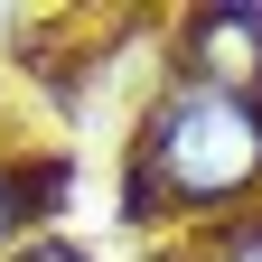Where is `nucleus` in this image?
I'll list each match as a JSON object with an SVG mask.
<instances>
[{"label":"nucleus","mask_w":262,"mask_h":262,"mask_svg":"<svg viewBox=\"0 0 262 262\" xmlns=\"http://www.w3.org/2000/svg\"><path fill=\"white\" fill-rule=\"evenodd\" d=\"M262 196V103L206 84H169L141 122V150H131V225H234Z\"/></svg>","instance_id":"obj_1"},{"label":"nucleus","mask_w":262,"mask_h":262,"mask_svg":"<svg viewBox=\"0 0 262 262\" xmlns=\"http://www.w3.org/2000/svg\"><path fill=\"white\" fill-rule=\"evenodd\" d=\"M178 84L262 103V10H244V0L187 10V19H178Z\"/></svg>","instance_id":"obj_2"},{"label":"nucleus","mask_w":262,"mask_h":262,"mask_svg":"<svg viewBox=\"0 0 262 262\" xmlns=\"http://www.w3.org/2000/svg\"><path fill=\"white\" fill-rule=\"evenodd\" d=\"M38 169H19V159H0V262H10L28 234H38Z\"/></svg>","instance_id":"obj_3"},{"label":"nucleus","mask_w":262,"mask_h":262,"mask_svg":"<svg viewBox=\"0 0 262 262\" xmlns=\"http://www.w3.org/2000/svg\"><path fill=\"white\" fill-rule=\"evenodd\" d=\"M206 262H262V206H253V215H234V225H215Z\"/></svg>","instance_id":"obj_4"},{"label":"nucleus","mask_w":262,"mask_h":262,"mask_svg":"<svg viewBox=\"0 0 262 262\" xmlns=\"http://www.w3.org/2000/svg\"><path fill=\"white\" fill-rule=\"evenodd\" d=\"M10 262H94V253H84V244H66V234H28Z\"/></svg>","instance_id":"obj_5"}]
</instances>
